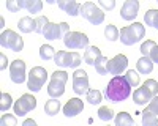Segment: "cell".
Returning a JSON list of instances; mask_svg holds the SVG:
<instances>
[{
    "label": "cell",
    "mask_w": 158,
    "mask_h": 126,
    "mask_svg": "<svg viewBox=\"0 0 158 126\" xmlns=\"http://www.w3.org/2000/svg\"><path fill=\"white\" fill-rule=\"evenodd\" d=\"M131 93V85L127 82L123 76H115L112 77L104 90V96L111 103H122Z\"/></svg>",
    "instance_id": "6da1fadb"
},
{
    "label": "cell",
    "mask_w": 158,
    "mask_h": 126,
    "mask_svg": "<svg viewBox=\"0 0 158 126\" xmlns=\"http://www.w3.org/2000/svg\"><path fill=\"white\" fill-rule=\"evenodd\" d=\"M144 36H146V29L141 22H133V25H127L118 32V38L125 46H133L135 43L141 41Z\"/></svg>",
    "instance_id": "7a4b0ae2"
},
{
    "label": "cell",
    "mask_w": 158,
    "mask_h": 126,
    "mask_svg": "<svg viewBox=\"0 0 158 126\" xmlns=\"http://www.w3.org/2000/svg\"><path fill=\"white\" fill-rule=\"evenodd\" d=\"M68 81V74L65 71H56L51 76V82L48 85V95L54 99H59L65 93V84Z\"/></svg>",
    "instance_id": "3957f363"
},
{
    "label": "cell",
    "mask_w": 158,
    "mask_h": 126,
    "mask_svg": "<svg viewBox=\"0 0 158 126\" xmlns=\"http://www.w3.org/2000/svg\"><path fill=\"white\" fill-rule=\"evenodd\" d=\"M48 81V71L43 66H35L27 76V88L30 92H40Z\"/></svg>",
    "instance_id": "277c9868"
},
{
    "label": "cell",
    "mask_w": 158,
    "mask_h": 126,
    "mask_svg": "<svg viewBox=\"0 0 158 126\" xmlns=\"http://www.w3.org/2000/svg\"><path fill=\"white\" fill-rule=\"evenodd\" d=\"M0 44L3 49H10L13 52H21L24 49V41L22 38L13 30H3L0 35Z\"/></svg>",
    "instance_id": "5b68a950"
},
{
    "label": "cell",
    "mask_w": 158,
    "mask_h": 126,
    "mask_svg": "<svg viewBox=\"0 0 158 126\" xmlns=\"http://www.w3.org/2000/svg\"><path fill=\"white\" fill-rule=\"evenodd\" d=\"M81 16L84 19H87L92 25H100L104 22V13L103 10H100L95 3L92 2H85L81 6Z\"/></svg>",
    "instance_id": "8992f818"
},
{
    "label": "cell",
    "mask_w": 158,
    "mask_h": 126,
    "mask_svg": "<svg viewBox=\"0 0 158 126\" xmlns=\"http://www.w3.org/2000/svg\"><path fill=\"white\" fill-rule=\"evenodd\" d=\"M56 65L60 68H77L81 65V55L77 52H67V50H59L54 57Z\"/></svg>",
    "instance_id": "52a82bcc"
},
{
    "label": "cell",
    "mask_w": 158,
    "mask_h": 126,
    "mask_svg": "<svg viewBox=\"0 0 158 126\" xmlns=\"http://www.w3.org/2000/svg\"><path fill=\"white\" fill-rule=\"evenodd\" d=\"M35 107H36V99H35V96H32L30 93L22 95V96L16 101V103H15V106H13L16 117H24V115H27V113L32 112Z\"/></svg>",
    "instance_id": "ba28073f"
},
{
    "label": "cell",
    "mask_w": 158,
    "mask_h": 126,
    "mask_svg": "<svg viewBox=\"0 0 158 126\" xmlns=\"http://www.w3.org/2000/svg\"><path fill=\"white\" fill-rule=\"evenodd\" d=\"M67 33H70V25L67 22H60V24L49 22L46 25L44 32H43V36L46 38V40L52 41V40H60V38H65Z\"/></svg>",
    "instance_id": "9c48e42d"
},
{
    "label": "cell",
    "mask_w": 158,
    "mask_h": 126,
    "mask_svg": "<svg viewBox=\"0 0 158 126\" xmlns=\"http://www.w3.org/2000/svg\"><path fill=\"white\" fill-rule=\"evenodd\" d=\"M63 44L68 49H87L89 47V38L85 33H81V32H70L65 35Z\"/></svg>",
    "instance_id": "30bf717a"
},
{
    "label": "cell",
    "mask_w": 158,
    "mask_h": 126,
    "mask_svg": "<svg viewBox=\"0 0 158 126\" xmlns=\"http://www.w3.org/2000/svg\"><path fill=\"white\" fill-rule=\"evenodd\" d=\"M73 90L81 96L89 93V76L84 69H76L73 73Z\"/></svg>",
    "instance_id": "8fae6325"
},
{
    "label": "cell",
    "mask_w": 158,
    "mask_h": 126,
    "mask_svg": "<svg viewBox=\"0 0 158 126\" xmlns=\"http://www.w3.org/2000/svg\"><path fill=\"white\" fill-rule=\"evenodd\" d=\"M10 77L15 84H24L27 76H25V61L24 60H15L10 65Z\"/></svg>",
    "instance_id": "7c38bea8"
},
{
    "label": "cell",
    "mask_w": 158,
    "mask_h": 126,
    "mask_svg": "<svg viewBox=\"0 0 158 126\" xmlns=\"http://www.w3.org/2000/svg\"><path fill=\"white\" fill-rule=\"evenodd\" d=\"M127 66H128V58L123 54H118V55H115L114 58L109 60V63H108V73L112 74L115 77V76H120L127 69Z\"/></svg>",
    "instance_id": "4fadbf2b"
},
{
    "label": "cell",
    "mask_w": 158,
    "mask_h": 126,
    "mask_svg": "<svg viewBox=\"0 0 158 126\" xmlns=\"http://www.w3.org/2000/svg\"><path fill=\"white\" fill-rule=\"evenodd\" d=\"M84 110V103H82V99H79V98H71L68 99V103L63 106V115L65 117H76L79 115Z\"/></svg>",
    "instance_id": "5bb4252c"
},
{
    "label": "cell",
    "mask_w": 158,
    "mask_h": 126,
    "mask_svg": "<svg viewBox=\"0 0 158 126\" xmlns=\"http://www.w3.org/2000/svg\"><path fill=\"white\" fill-rule=\"evenodd\" d=\"M138 11H139V2L138 0H127L122 5L120 16H122L123 21H133L138 16Z\"/></svg>",
    "instance_id": "9a60e30c"
},
{
    "label": "cell",
    "mask_w": 158,
    "mask_h": 126,
    "mask_svg": "<svg viewBox=\"0 0 158 126\" xmlns=\"http://www.w3.org/2000/svg\"><path fill=\"white\" fill-rule=\"evenodd\" d=\"M142 57H149L153 63H158V44L152 40H147L141 44Z\"/></svg>",
    "instance_id": "2e32d148"
},
{
    "label": "cell",
    "mask_w": 158,
    "mask_h": 126,
    "mask_svg": "<svg viewBox=\"0 0 158 126\" xmlns=\"http://www.w3.org/2000/svg\"><path fill=\"white\" fill-rule=\"evenodd\" d=\"M57 6L63 13H67L68 16H77V14H81V6L82 5L74 2V0H59Z\"/></svg>",
    "instance_id": "e0dca14e"
},
{
    "label": "cell",
    "mask_w": 158,
    "mask_h": 126,
    "mask_svg": "<svg viewBox=\"0 0 158 126\" xmlns=\"http://www.w3.org/2000/svg\"><path fill=\"white\" fill-rule=\"evenodd\" d=\"M152 98H153V95H152L144 85H141V88L135 90V93H133V101H135V104H138V106H146V104H149Z\"/></svg>",
    "instance_id": "ac0fdd59"
},
{
    "label": "cell",
    "mask_w": 158,
    "mask_h": 126,
    "mask_svg": "<svg viewBox=\"0 0 158 126\" xmlns=\"http://www.w3.org/2000/svg\"><path fill=\"white\" fill-rule=\"evenodd\" d=\"M18 5L19 8L22 10H27L29 13H32V14H36V13H40L43 10V2L41 0H18Z\"/></svg>",
    "instance_id": "d6986e66"
},
{
    "label": "cell",
    "mask_w": 158,
    "mask_h": 126,
    "mask_svg": "<svg viewBox=\"0 0 158 126\" xmlns=\"http://www.w3.org/2000/svg\"><path fill=\"white\" fill-rule=\"evenodd\" d=\"M101 50L97 47V46H89L87 50L84 52V61L87 63V65H92V66H95V63L101 58Z\"/></svg>",
    "instance_id": "ffe728a7"
},
{
    "label": "cell",
    "mask_w": 158,
    "mask_h": 126,
    "mask_svg": "<svg viewBox=\"0 0 158 126\" xmlns=\"http://www.w3.org/2000/svg\"><path fill=\"white\" fill-rule=\"evenodd\" d=\"M18 27L22 33H30V32L36 33V19H32L30 16H24L19 19Z\"/></svg>",
    "instance_id": "44dd1931"
},
{
    "label": "cell",
    "mask_w": 158,
    "mask_h": 126,
    "mask_svg": "<svg viewBox=\"0 0 158 126\" xmlns=\"http://www.w3.org/2000/svg\"><path fill=\"white\" fill-rule=\"evenodd\" d=\"M136 68H138V73L141 74H150L153 71V61L149 57H141L136 61Z\"/></svg>",
    "instance_id": "7402d4cb"
},
{
    "label": "cell",
    "mask_w": 158,
    "mask_h": 126,
    "mask_svg": "<svg viewBox=\"0 0 158 126\" xmlns=\"http://www.w3.org/2000/svg\"><path fill=\"white\" fill-rule=\"evenodd\" d=\"M60 107H62L60 106V101L51 98L49 101H46V104H44V112H46V115L54 117V115H57V113H59Z\"/></svg>",
    "instance_id": "603a6c76"
},
{
    "label": "cell",
    "mask_w": 158,
    "mask_h": 126,
    "mask_svg": "<svg viewBox=\"0 0 158 126\" xmlns=\"http://www.w3.org/2000/svg\"><path fill=\"white\" fill-rule=\"evenodd\" d=\"M115 126H136L135 120L131 118V115L128 112H120L115 115Z\"/></svg>",
    "instance_id": "cb8c5ba5"
},
{
    "label": "cell",
    "mask_w": 158,
    "mask_h": 126,
    "mask_svg": "<svg viewBox=\"0 0 158 126\" xmlns=\"http://www.w3.org/2000/svg\"><path fill=\"white\" fill-rule=\"evenodd\" d=\"M144 22L158 30V10H149L144 14Z\"/></svg>",
    "instance_id": "d4e9b609"
},
{
    "label": "cell",
    "mask_w": 158,
    "mask_h": 126,
    "mask_svg": "<svg viewBox=\"0 0 158 126\" xmlns=\"http://www.w3.org/2000/svg\"><path fill=\"white\" fill-rule=\"evenodd\" d=\"M141 117H142V126H158V118L155 113L149 112L147 109L141 112Z\"/></svg>",
    "instance_id": "484cf974"
},
{
    "label": "cell",
    "mask_w": 158,
    "mask_h": 126,
    "mask_svg": "<svg viewBox=\"0 0 158 126\" xmlns=\"http://www.w3.org/2000/svg\"><path fill=\"white\" fill-rule=\"evenodd\" d=\"M40 57H41V60H52L56 57V49L51 44H43L40 47Z\"/></svg>",
    "instance_id": "4316f807"
},
{
    "label": "cell",
    "mask_w": 158,
    "mask_h": 126,
    "mask_svg": "<svg viewBox=\"0 0 158 126\" xmlns=\"http://www.w3.org/2000/svg\"><path fill=\"white\" fill-rule=\"evenodd\" d=\"M98 118H100V120H103V121H109V120L115 118L114 110H112L111 107H108V106L100 107V109H98Z\"/></svg>",
    "instance_id": "83f0119b"
},
{
    "label": "cell",
    "mask_w": 158,
    "mask_h": 126,
    "mask_svg": "<svg viewBox=\"0 0 158 126\" xmlns=\"http://www.w3.org/2000/svg\"><path fill=\"white\" fill-rule=\"evenodd\" d=\"M108 63H109L108 57H101V58L95 63V71H97L98 74H101V76H108V74H109V73H108Z\"/></svg>",
    "instance_id": "f1b7e54d"
},
{
    "label": "cell",
    "mask_w": 158,
    "mask_h": 126,
    "mask_svg": "<svg viewBox=\"0 0 158 126\" xmlns=\"http://www.w3.org/2000/svg\"><path fill=\"white\" fill-rule=\"evenodd\" d=\"M85 98H87V101L92 104V106H97V104H100L101 103V99H103V95H101V92H98V90H89V93L85 95Z\"/></svg>",
    "instance_id": "f546056e"
},
{
    "label": "cell",
    "mask_w": 158,
    "mask_h": 126,
    "mask_svg": "<svg viewBox=\"0 0 158 126\" xmlns=\"http://www.w3.org/2000/svg\"><path fill=\"white\" fill-rule=\"evenodd\" d=\"M104 36H106L108 41H117L118 40V30H117L115 25L108 24L106 29H104Z\"/></svg>",
    "instance_id": "4dcf8cb0"
},
{
    "label": "cell",
    "mask_w": 158,
    "mask_h": 126,
    "mask_svg": "<svg viewBox=\"0 0 158 126\" xmlns=\"http://www.w3.org/2000/svg\"><path fill=\"white\" fill-rule=\"evenodd\" d=\"M123 77L127 79V82H128L131 87H138V85H139V74H138L135 69H128Z\"/></svg>",
    "instance_id": "1f68e13d"
},
{
    "label": "cell",
    "mask_w": 158,
    "mask_h": 126,
    "mask_svg": "<svg viewBox=\"0 0 158 126\" xmlns=\"http://www.w3.org/2000/svg\"><path fill=\"white\" fill-rule=\"evenodd\" d=\"M11 95H8V93H2L0 95V110L2 112H8V109L13 106V103H11Z\"/></svg>",
    "instance_id": "d6a6232c"
},
{
    "label": "cell",
    "mask_w": 158,
    "mask_h": 126,
    "mask_svg": "<svg viewBox=\"0 0 158 126\" xmlns=\"http://www.w3.org/2000/svg\"><path fill=\"white\" fill-rule=\"evenodd\" d=\"M18 120L16 115H11V113H3L2 118H0V126H16Z\"/></svg>",
    "instance_id": "836d02e7"
},
{
    "label": "cell",
    "mask_w": 158,
    "mask_h": 126,
    "mask_svg": "<svg viewBox=\"0 0 158 126\" xmlns=\"http://www.w3.org/2000/svg\"><path fill=\"white\" fill-rule=\"evenodd\" d=\"M142 85L146 87V88H147V90H149L153 96H156V95H158V82H156L155 79H147Z\"/></svg>",
    "instance_id": "e575fe53"
},
{
    "label": "cell",
    "mask_w": 158,
    "mask_h": 126,
    "mask_svg": "<svg viewBox=\"0 0 158 126\" xmlns=\"http://www.w3.org/2000/svg\"><path fill=\"white\" fill-rule=\"evenodd\" d=\"M48 24H49V21H48L46 16H40V18H36V33L43 35V32H44V29H46V25H48Z\"/></svg>",
    "instance_id": "d590c367"
},
{
    "label": "cell",
    "mask_w": 158,
    "mask_h": 126,
    "mask_svg": "<svg viewBox=\"0 0 158 126\" xmlns=\"http://www.w3.org/2000/svg\"><path fill=\"white\" fill-rule=\"evenodd\" d=\"M146 109H147L149 112L155 113V115H158V96H153V98L150 99V103L147 104Z\"/></svg>",
    "instance_id": "8d00e7d4"
},
{
    "label": "cell",
    "mask_w": 158,
    "mask_h": 126,
    "mask_svg": "<svg viewBox=\"0 0 158 126\" xmlns=\"http://www.w3.org/2000/svg\"><path fill=\"white\" fill-rule=\"evenodd\" d=\"M6 8L11 11V13H19V5H18V0H8L6 2Z\"/></svg>",
    "instance_id": "74e56055"
},
{
    "label": "cell",
    "mask_w": 158,
    "mask_h": 126,
    "mask_svg": "<svg viewBox=\"0 0 158 126\" xmlns=\"http://www.w3.org/2000/svg\"><path fill=\"white\" fill-rule=\"evenodd\" d=\"M100 6H103L104 10H114L115 2L114 0H100Z\"/></svg>",
    "instance_id": "f35d334b"
},
{
    "label": "cell",
    "mask_w": 158,
    "mask_h": 126,
    "mask_svg": "<svg viewBox=\"0 0 158 126\" xmlns=\"http://www.w3.org/2000/svg\"><path fill=\"white\" fill-rule=\"evenodd\" d=\"M22 126H38L36 124V121L35 120H32V118H27L24 123H22Z\"/></svg>",
    "instance_id": "ab89813d"
},
{
    "label": "cell",
    "mask_w": 158,
    "mask_h": 126,
    "mask_svg": "<svg viewBox=\"0 0 158 126\" xmlns=\"http://www.w3.org/2000/svg\"><path fill=\"white\" fill-rule=\"evenodd\" d=\"M0 60H2V66H0V68L5 69V68H6V65H8V60H6V57L2 54V55H0Z\"/></svg>",
    "instance_id": "60d3db41"
},
{
    "label": "cell",
    "mask_w": 158,
    "mask_h": 126,
    "mask_svg": "<svg viewBox=\"0 0 158 126\" xmlns=\"http://www.w3.org/2000/svg\"><path fill=\"white\" fill-rule=\"evenodd\" d=\"M156 2H158V0H156Z\"/></svg>",
    "instance_id": "b9f144b4"
},
{
    "label": "cell",
    "mask_w": 158,
    "mask_h": 126,
    "mask_svg": "<svg viewBox=\"0 0 158 126\" xmlns=\"http://www.w3.org/2000/svg\"><path fill=\"white\" fill-rule=\"evenodd\" d=\"M108 126H109V124H108Z\"/></svg>",
    "instance_id": "7bdbcfd3"
}]
</instances>
